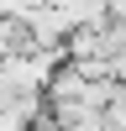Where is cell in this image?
I'll list each match as a JSON object with an SVG mask.
<instances>
[{
    "label": "cell",
    "mask_w": 126,
    "mask_h": 131,
    "mask_svg": "<svg viewBox=\"0 0 126 131\" xmlns=\"http://www.w3.org/2000/svg\"><path fill=\"white\" fill-rule=\"evenodd\" d=\"M32 26L26 16H0V58H16V52H32Z\"/></svg>",
    "instance_id": "6da1fadb"
}]
</instances>
